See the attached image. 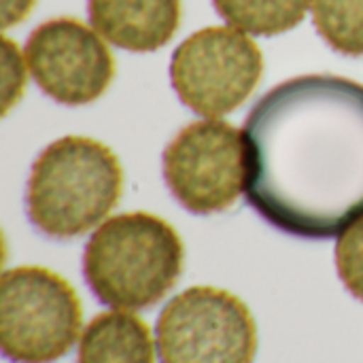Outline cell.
I'll use <instances>...</instances> for the list:
<instances>
[{
  "instance_id": "obj_1",
  "label": "cell",
  "mask_w": 363,
  "mask_h": 363,
  "mask_svg": "<svg viewBox=\"0 0 363 363\" xmlns=\"http://www.w3.org/2000/svg\"><path fill=\"white\" fill-rule=\"evenodd\" d=\"M242 143L247 200L272 228L325 240L363 215V85L289 79L255 102Z\"/></svg>"
},
{
  "instance_id": "obj_2",
  "label": "cell",
  "mask_w": 363,
  "mask_h": 363,
  "mask_svg": "<svg viewBox=\"0 0 363 363\" xmlns=\"http://www.w3.org/2000/svg\"><path fill=\"white\" fill-rule=\"evenodd\" d=\"M183 257V242L170 223L149 213H123L91 234L83 253V274L102 304L143 311L177 285Z\"/></svg>"
},
{
  "instance_id": "obj_3",
  "label": "cell",
  "mask_w": 363,
  "mask_h": 363,
  "mask_svg": "<svg viewBox=\"0 0 363 363\" xmlns=\"http://www.w3.org/2000/svg\"><path fill=\"white\" fill-rule=\"evenodd\" d=\"M121 187V164L106 145L85 136L57 138L32 166L28 219L49 238H77L115 208Z\"/></svg>"
},
{
  "instance_id": "obj_4",
  "label": "cell",
  "mask_w": 363,
  "mask_h": 363,
  "mask_svg": "<svg viewBox=\"0 0 363 363\" xmlns=\"http://www.w3.org/2000/svg\"><path fill=\"white\" fill-rule=\"evenodd\" d=\"M81 332V302L60 274L40 266L11 268L0 279V349L13 363H53Z\"/></svg>"
},
{
  "instance_id": "obj_5",
  "label": "cell",
  "mask_w": 363,
  "mask_h": 363,
  "mask_svg": "<svg viewBox=\"0 0 363 363\" xmlns=\"http://www.w3.org/2000/svg\"><path fill=\"white\" fill-rule=\"evenodd\" d=\"M162 363H253L257 325L242 300L217 287H189L157 317Z\"/></svg>"
},
{
  "instance_id": "obj_6",
  "label": "cell",
  "mask_w": 363,
  "mask_h": 363,
  "mask_svg": "<svg viewBox=\"0 0 363 363\" xmlns=\"http://www.w3.org/2000/svg\"><path fill=\"white\" fill-rule=\"evenodd\" d=\"M264 72L259 47L236 28L194 32L172 53L170 81L185 106L202 117H221L240 106Z\"/></svg>"
},
{
  "instance_id": "obj_7",
  "label": "cell",
  "mask_w": 363,
  "mask_h": 363,
  "mask_svg": "<svg viewBox=\"0 0 363 363\" xmlns=\"http://www.w3.org/2000/svg\"><path fill=\"white\" fill-rule=\"evenodd\" d=\"M162 166L168 189L189 213H221L242 194L245 143L225 121H194L166 147Z\"/></svg>"
},
{
  "instance_id": "obj_8",
  "label": "cell",
  "mask_w": 363,
  "mask_h": 363,
  "mask_svg": "<svg viewBox=\"0 0 363 363\" xmlns=\"http://www.w3.org/2000/svg\"><path fill=\"white\" fill-rule=\"evenodd\" d=\"M23 55L43 94L66 106L98 100L115 74L113 55L100 34L72 17L49 19L34 28Z\"/></svg>"
},
{
  "instance_id": "obj_9",
  "label": "cell",
  "mask_w": 363,
  "mask_h": 363,
  "mask_svg": "<svg viewBox=\"0 0 363 363\" xmlns=\"http://www.w3.org/2000/svg\"><path fill=\"white\" fill-rule=\"evenodd\" d=\"M94 30L119 49L157 51L181 23V0H87Z\"/></svg>"
},
{
  "instance_id": "obj_10",
  "label": "cell",
  "mask_w": 363,
  "mask_h": 363,
  "mask_svg": "<svg viewBox=\"0 0 363 363\" xmlns=\"http://www.w3.org/2000/svg\"><path fill=\"white\" fill-rule=\"evenodd\" d=\"M155 347L138 317L121 311L102 313L85 328L77 363H155Z\"/></svg>"
},
{
  "instance_id": "obj_11",
  "label": "cell",
  "mask_w": 363,
  "mask_h": 363,
  "mask_svg": "<svg viewBox=\"0 0 363 363\" xmlns=\"http://www.w3.org/2000/svg\"><path fill=\"white\" fill-rule=\"evenodd\" d=\"M213 4L232 28L255 36H277L306 17L311 0H213Z\"/></svg>"
},
{
  "instance_id": "obj_12",
  "label": "cell",
  "mask_w": 363,
  "mask_h": 363,
  "mask_svg": "<svg viewBox=\"0 0 363 363\" xmlns=\"http://www.w3.org/2000/svg\"><path fill=\"white\" fill-rule=\"evenodd\" d=\"M321 38L342 55H363V0H313Z\"/></svg>"
},
{
  "instance_id": "obj_13",
  "label": "cell",
  "mask_w": 363,
  "mask_h": 363,
  "mask_svg": "<svg viewBox=\"0 0 363 363\" xmlns=\"http://www.w3.org/2000/svg\"><path fill=\"white\" fill-rule=\"evenodd\" d=\"M336 268L349 294L363 302V215L340 234L336 242Z\"/></svg>"
},
{
  "instance_id": "obj_14",
  "label": "cell",
  "mask_w": 363,
  "mask_h": 363,
  "mask_svg": "<svg viewBox=\"0 0 363 363\" xmlns=\"http://www.w3.org/2000/svg\"><path fill=\"white\" fill-rule=\"evenodd\" d=\"M4 57H2V111L6 113L23 91V62L17 47L4 38Z\"/></svg>"
},
{
  "instance_id": "obj_15",
  "label": "cell",
  "mask_w": 363,
  "mask_h": 363,
  "mask_svg": "<svg viewBox=\"0 0 363 363\" xmlns=\"http://www.w3.org/2000/svg\"><path fill=\"white\" fill-rule=\"evenodd\" d=\"M34 0H2V28L19 23L30 13Z\"/></svg>"
}]
</instances>
